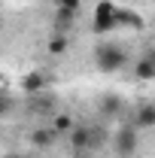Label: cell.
I'll use <instances>...</instances> for the list:
<instances>
[{
	"label": "cell",
	"mask_w": 155,
	"mask_h": 158,
	"mask_svg": "<svg viewBox=\"0 0 155 158\" xmlns=\"http://www.w3.org/2000/svg\"><path fill=\"white\" fill-rule=\"evenodd\" d=\"M94 64L100 73H119L125 64H128V52L116 46V43H103L94 49Z\"/></svg>",
	"instance_id": "1"
},
{
	"label": "cell",
	"mask_w": 155,
	"mask_h": 158,
	"mask_svg": "<svg viewBox=\"0 0 155 158\" xmlns=\"http://www.w3.org/2000/svg\"><path fill=\"white\" fill-rule=\"evenodd\" d=\"M119 6L113 0H97L94 3V15H91V31L94 34H110L119 31Z\"/></svg>",
	"instance_id": "2"
},
{
	"label": "cell",
	"mask_w": 155,
	"mask_h": 158,
	"mask_svg": "<svg viewBox=\"0 0 155 158\" xmlns=\"http://www.w3.org/2000/svg\"><path fill=\"white\" fill-rule=\"evenodd\" d=\"M137 149H140V131L134 128V122L116 128V134H113V152L119 158H134Z\"/></svg>",
	"instance_id": "3"
},
{
	"label": "cell",
	"mask_w": 155,
	"mask_h": 158,
	"mask_svg": "<svg viewBox=\"0 0 155 158\" xmlns=\"http://www.w3.org/2000/svg\"><path fill=\"white\" fill-rule=\"evenodd\" d=\"M67 140H70V149H73L76 155H88V152H94V128H91V125L76 122L73 131L67 134Z\"/></svg>",
	"instance_id": "4"
},
{
	"label": "cell",
	"mask_w": 155,
	"mask_h": 158,
	"mask_svg": "<svg viewBox=\"0 0 155 158\" xmlns=\"http://www.w3.org/2000/svg\"><path fill=\"white\" fill-rule=\"evenodd\" d=\"M134 128L137 131H155V103H137L134 110Z\"/></svg>",
	"instance_id": "5"
},
{
	"label": "cell",
	"mask_w": 155,
	"mask_h": 158,
	"mask_svg": "<svg viewBox=\"0 0 155 158\" xmlns=\"http://www.w3.org/2000/svg\"><path fill=\"white\" fill-rule=\"evenodd\" d=\"M46 82H49V79H46L43 70H31V73L21 76V88H24L27 94H40V91L46 88Z\"/></svg>",
	"instance_id": "6"
},
{
	"label": "cell",
	"mask_w": 155,
	"mask_h": 158,
	"mask_svg": "<svg viewBox=\"0 0 155 158\" xmlns=\"http://www.w3.org/2000/svg\"><path fill=\"white\" fill-rule=\"evenodd\" d=\"M119 24H122V27H131V31H143V27H146L143 15L134 12V9H128V6H119Z\"/></svg>",
	"instance_id": "7"
},
{
	"label": "cell",
	"mask_w": 155,
	"mask_h": 158,
	"mask_svg": "<svg viewBox=\"0 0 155 158\" xmlns=\"http://www.w3.org/2000/svg\"><path fill=\"white\" fill-rule=\"evenodd\" d=\"M134 79H140V82H152V79H155V64L149 58L140 55V58L134 61Z\"/></svg>",
	"instance_id": "8"
},
{
	"label": "cell",
	"mask_w": 155,
	"mask_h": 158,
	"mask_svg": "<svg viewBox=\"0 0 155 158\" xmlns=\"http://www.w3.org/2000/svg\"><path fill=\"white\" fill-rule=\"evenodd\" d=\"M58 137L52 128H37V131H31V146H40V149H46V146H52V140Z\"/></svg>",
	"instance_id": "9"
},
{
	"label": "cell",
	"mask_w": 155,
	"mask_h": 158,
	"mask_svg": "<svg viewBox=\"0 0 155 158\" xmlns=\"http://www.w3.org/2000/svg\"><path fill=\"white\" fill-rule=\"evenodd\" d=\"M73 125H76V118L70 116V113H58V116L52 118V131H55V134H70Z\"/></svg>",
	"instance_id": "10"
},
{
	"label": "cell",
	"mask_w": 155,
	"mask_h": 158,
	"mask_svg": "<svg viewBox=\"0 0 155 158\" xmlns=\"http://www.w3.org/2000/svg\"><path fill=\"white\" fill-rule=\"evenodd\" d=\"M119 110H122V98H116V94H103L100 98V113L103 116H116Z\"/></svg>",
	"instance_id": "11"
},
{
	"label": "cell",
	"mask_w": 155,
	"mask_h": 158,
	"mask_svg": "<svg viewBox=\"0 0 155 158\" xmlns=\"http://www.w3.org/2000/svg\"><path fill=\"white\" fill-rule=\"evenodd\" d=\"M67 52V37L64 34H55V37L49 40V55H64Z\"/></svg>",
	"instance_id": "12"
},
{
	"label": "cell",
	"mask_w": 155,
	"mask_h": 158,
	"mask_svg": "<svg viewBox=\"0 0 155 158\" xmlns=\"http://www.w3.org/2000/svg\"><path fill=\"white\" fill-rule=\"evenodd\" d=\"M79 6H82V0H55V9L58 12H67V15H76Z\"/></svg>",
	"instance_id": "13"
},
{
	"label": "cell",
	"mask_w": 155,
	"mask_h": 158,
	"mask_svg": "<svg viewBox=\"0 0 155 158\" xmlns=\"http://www.w3.org/2000/svg\"><path fill=\"white\" fill-rule=\"evenodd\" d=\"M31 113H46V110H52V98H40V94H34V100H31V106H27Z\"/></svg>",
	"instance_id": "14"
},
{
	"label": "cell",
	"mask_w": 155,
	"mask_h": 158,
	"mask_svg": "<svg viewBox=\"0 0 155 158\" xmlns=\"http://www.w3.org/2000/svg\"><path fill=\"white\" fill-rule=\"evenodd\" d=\"M9 110H12V100H9V94H3V91H0V116H6Z\"/></svg>",
	"instance_id": "15"
},
{
	"label": "cell",
	"mask_w": 155,
	"mask_h": 158,
	"mask_svg": "<svg viewBox=\"0 0 155 158\" xmlns=\"http://www.w3.org/2000/svg\"><path fill=\"white\" fill-rule=\"evenodd\" d=\"M143 58H149V61L155 64V49H146V52H143Z\"/></svg>",
	"instance_id": "16"
},
{
	"label": "cell",
	"mask_w": 155,
	"mask_h": 158,
	"mask_svg": "<svg viewBox=\"0 0 155 158\" xmlns=\"http://www.w3.org/2000/svg\"><path fill=\"white\" fill-rule=\"evenodd\" d=\"M3 158H21V155H19V152H6Z\"/></svg>",
	"instance_id": "17"
},
{
	"label": "cell",
	"mask_w": 155,
	"mask_h": 158,
	"mask_svg": "<svg viewBox=\"0 0 155 158\" xmlns=\"http://www.w3.org/2000/svg\"><path fill=\"white\" fill-rule=\"evenodd\" d=\"M76 158H91V155H76Z\"/></svg>",
	"instance_id": "18"
}]
</instances>
